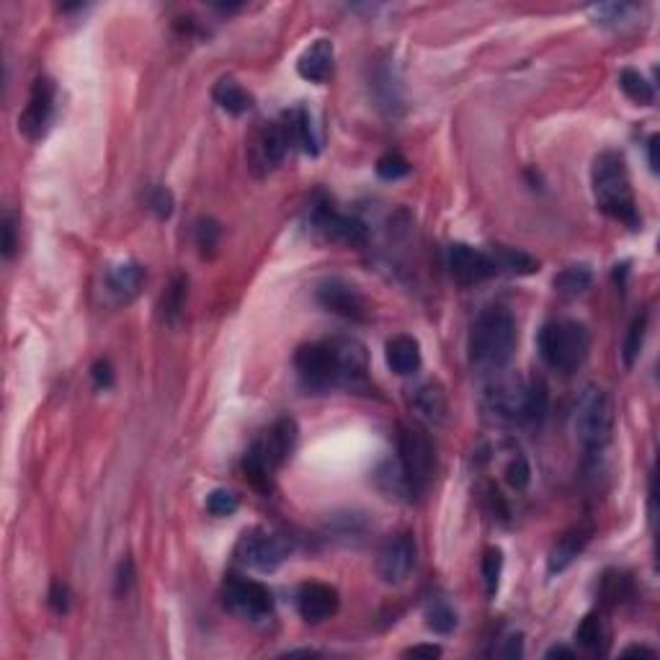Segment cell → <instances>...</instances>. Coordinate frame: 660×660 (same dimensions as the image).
Wrapping results in <instances>:
<instances>
[{"mask_svg":"<svg viewBox=\"0 0 660 660\" xmlns=\"http://www.w3.org/2000/svg\"><path fill=\"white\" fill-rule=\"evenodd\" d=\"M591 183H593V196L596 207L612 220L627 225L630 230L640 227V211L632 191L630 170L624 155L616 150H603L596 155L593 168H591Z\"/></svg>","mask_w":660,"mask_h":660,"instance_id":"1","label":"cell"},{"mask_svg":"<svg viewBox=\"0 0 660 660\" xmlns=\"http://www.w3.org/2000/svg\"><path fill=\"white\" fill-rule=\"evenodd\" d=\"M547 406H550V395L541 379L524 382L519 376H500L485 392L488 413H493L495 418L510 426L541 423V418L547 416Z\"/></svg>","mask_w":660,"mask_h":660,"instance_id":"2","label":"cell"},{"mask_svg":"<svg viewBox=\"0 0 660 660\" xmlns=\"http://www.w3.org/2000/svg\"><path fill=\"white\" fill-rule=\"evenodd\" d=\"M516 351V320L503 307H488L469 333V361L485 372H500Z\"/></svg>","mask_w":660,"mask_h":660,"instance_id":"3","label":"cell"},{"mask_svg":"<svg viewBox=\"0 0 660 660\" xmlns=\"http://www.w3.org/2000/svg\"><path fill=\"white\" fill-rule=\"evenodd\" d=\"M541 361L560 375L578 372L591 354V333L578 320H550L540 330Z\"/></svg>","mask_w":660,"mask_h":660,"instance_id":"4","label":"cell"},{"mask_svg":"<svg viewBox=\"0 0 660 660\" xmlns=\"http://www.w3.org/2000/svg\"><path fill=\"white\" fill-rule=\"evenodd\" d=\"M572 431L581 447L588 451L603 449L614 434V406L606 390L588 385L572 410Z\"/></svg>","mask_w":660,"mask_h":660,"instance_id":"5","label":"cell"},{"mask_svg":"<svg viewBox=\"0 0 660 660\" xmlns=\"http://www.w3.org/2000/svg\"><path fill=\"white\" fill-rule=\"evenodd\" d=\"M397 465L403 469L410 495L426 493L436 472V449L431 438L418 428L403 426L397 434Z\"/></svg>","mask_w":660,"mask_h":660,"instance_id":"6","label":"cell"},{"mask_svg":"<svg viewBox=\"0 0 660 660\" xmlns=\"http://www.w3.org/2000/svg\"><path fill=\"white\" fill-rule=\"evenodd\" d=\"M294 366L302 382L313 390L341 387V351L338 341H320V344L302 345L294 356Z\"/></svg>","mask_w":660,"mask_h":660,"instance_id":"7","label":"cell"},{"mask_svg":"<svg viewBox=\"0 0 660 660\" xmlns=\"http://www.w3.org/2000/svg\"><path fill=\"white\" fill-rule=\"evenodd\" d=\"M292 552V544L279 534H263V531H245L238 541L235 557L242 565L261 572H273Z\"/></svg>","mask_w":660,"mask_h":660,"instance_id":"8","label":"cell"},{"mask_svg":"<svg viewBox=\"0 0 660 660\" xmlns=\"http://www.w3.org/2000/svg\"><path fill=\"white\" fill-rule=\"evenodd\" d=\"M310 222H313V227H315L325 241L345 242V245H364V242L369 241V230H366V225H364L361 220L351 217V214H344V211L333 210V204L325 201V199L313 204Z\"/></svg>","mask_w":660,"mask_h":660,"instance_id":"9","label":"cell"},{"mask_svg":"<svg viewBox=\"0 0 660 660\" xmlns=\"http://www.w3.org/2000/svg\"><path fill=\"white\" fill-rule=\"evenodd\" d=\"M55 98L57 88L52 83V77H36L29 93V104L24 108V114L18 117V129L21 135L29 139H42L49 129V124L55 119Z\"/></svg>","mask_w":660,"mask_h":660,"instance_id":"10","label":"cell"},{"mask_svg":"<svg viewBox=\"0 0 660 660\" xmlns=\"http://www.w3.org/2000/svg\"><path fill=\"white\" fill-rule=\"evenodd\" d=\"M225 599L232 612H238L251 622L266 619L273 612V596L269 588L241 575H230L225 581Z\"/></svg>","mask_w":660,"mask_h":660,"instance_id":"11","label":"cell"},{"mask_svg":"<svg viewBox=\"0 0 660 660\" xmlns=\"http://www.w3.org/2000/svg\"><path fill=\"white\" fill-rule=\"evenodd\" d=\"M416 562H418V550H416L413 534H397L382 547V552L376 557V572L385 583L400 585L416 571Z\"/></svg>","mask_w":660,"mask_h":660,"instance_id":"12","label":"cell"},{"mask_svg":"<svg viewBox=\"0 0 660 660\" xmlns=\"http://www.w3.org/2000/svg\"><path fill=\"white\" fill-rule=\"evenodd\" d=\"M292 148V139L286 135L284 121H269L263 124L251 139V168L258 173H269L276 165H282L286 158V152Z\"/></svg>","mask_w":660,"mask_h":660,"instance_id":"13","label":"cell"},{"mask_svg":"<svg viewBox=\"0 0 660 660\" xmlns=\"http://www.w3.org/2000/svg\"><path fill=\"white\" fill-rule=\"evenodd\" d=\"M447 266H449V273L454 276V282H459V284L465 286L480 284V282H485V279H490V276L498 273L493 255L482 253V251L472 248V245H465V242L449 245V251H447Z\"/></svg>","mask_w":660,"mask_h":660,"instance_id":"14","label":"cell"},{"mask_svg":"<svg viewBox=\"0 0 660 660\" xmlns=\"http://www.w3.org/2000/svg\"><path fill=\"white\" fill-rule=\"evenodd\" d=\"M317 302L333 313V315L344 317V320H354V323H361L366 320V300L361 297V292L354 284H348L344 279H325L323 284H317L315 292Z\"/></svg>","mask_w":660,"mask_h":660,"instance_id":"15","label":"cell"},{"mask_svg":"<svg viewBox=\"0 0 660 660\" xmlns=\"http://www.w3.org/2000/svg\"><path fill=\"white\" fill-rule=\"evenodd\" d=\"M297 438H300L297 420L279 418L276 423H271L269 428L261 434V438L255 441L251 449H253L255 454L273 469V472H276V469L292 457V451L297 447Z\"/></svg>","mask_w":660,"mask_h":660,"instance_id":"16","label":"cell"},{"mask_svg":"<svg viewBox=\"0 0 660 660\" xmlns=\"http://www.w3.org/2000/svg\"><path fill=\"white\" fill-rule=\"evenodd\" d=\"M338 606H341V596H338V591L328 583H304L300 585V591H297V609H300V616L304 622H310V624H320V622H325L330 616L338 612Z\"/></svg>","mask_w":660,"mask_h":660,"instance_id":"17","label":"cell"},{"mask_svg":"<svg viewBox=\"0 0 660 660\" xmlns=\"http://www.w3.org/2000/svg\"><path fill=\"white\" fill-rule=\"evenodd\" d=\"M297 73L310 83H325L333 76V42L317 39L297 60Z\"/></svg>","mask_w":660,"mask_h":660,"instance_id":"18","label":"cell"},{"mask_svg":"<svg viewBox=\"0 0 660 660\" xmlns=\"http://www.w3.org/2000/svg\"><path fill=\"white\" fill-rule=\"evenodd\" d=\"M588 540H591V529H583V526H575L568 534H562V537L557 540L555 547H552L550 557H547V572L557 575V572H562L565 568H571L572 560L585 550Z\"/></svg>","mask_w":660,"mask_h":660,"instance_id":"19","label":"cell"},{"mask_svg":"<svg viewBox=\"0 0 660 660\" xmlns=\"http://www.w3.org/2000/svg\"><path fill=\"white\" fill-rule=\"evenodd\" d=\"M385 356H387V364H390L395 375L410 376L420 369V345L413 335H406V333L387 341Z\"/></svg>","mask_w":660,"mask_h":660,"instance_id":"20","label":"cell"},{"mask_svg":"<svg viewBox=\"0 0 660 660\" xmlns=\"http://www.w3.org/2000/svg\"><path fill=\"white\" fill-rule=\"evenodd\" d=\"M106 284H108V292L121 302L135 300L139 294V289L145 284V269L135 263V261H127V263H119L114 269L106 273Z\"/></svg>","mask_w":660,"mask_h":660,"instance_id":"21","label":"cell"},{"mask_svg":"<svg viewBox=\"0 0 660 660\" xmlns=\"http://www.w3.org/2000/svg\"><path fill=\"white\" fill-rule=\"evenodd\" d=\"M282 121H284L286 135L292 139V145H300L307 155H317L320 152V139H317L315 124H313V117H310L307 108L300 106V108L286 111Z\"/></svg>","mask_w":660,"mask_h":660,"instance_id":"22","label":"cell"},{"mask_svg":"<svg viewBox=\"0 0 660 660\" xmlns=\"http://www.w3.org/2000/svg\"><path fill=\"white\" fill-rule=\"evenodd\" d=\"M211 98H214V104L225 108L227 114H232V117H241V114L253 108L251 93L242 88L235 77H220L211 88Z\"/></svg>","mask_w":660,"mask_h":660,"instance_id":"23","label":"cell"},{"mask_svg":"<svg viewBox=\"0 0 660 660\" xmlns=\"http://www.w3.org/2000/svg\"><path fill=\"white\" fill-rule=\"evenodd\" d=\"M413 407L418 410V416H423L431 423H441L447 418V395L444 390L434 385V382H426L420 385L416 395H413Z\"/></svg>","mask_w":660,"mask_h":660,"instance_id":"24","label":"cell"},{"mask_svg":"<svg viewBox=\"0 0 660 660\" xmlns=\"http://www.w3.org/2000/svg\"><path fill=\"white\" fill-rule=\"evenodd\" d=\"M575 643L588 650V653H606L609 645V627L606 622L601 619V614H588L583 616V622L578 624L575 630Z\"/></svg>","mask_w":660,"mask_h":660,"instance_id":"25","label":"cell"},{"mask_svg":"<svg viewBox=\"0 0 660 660\" xmlns=\"http://www.w3.org/2000/svg\"><path fill=\"white\" fill-rule=\"evenodd\" d=\"M490 255H493L495 269L498 271H509V273H519V276H526V273L540 271L537 258H531V255L524 253V251H516V248L500 245V248H495Z\"/></svg>","mask_w":660,"mask_h":660,"instance_id":"26","label":"cell"},{"mask_svg":"<svg viewBox=\"0 0 660 660\" xmlns=\"http://www.w3.org/2000/svg\"><path fill=\"white\" fill-rule=\"evenodd\" d=\"M593 282V273L588 266H568L555 276V289L562 297H578Z\"/></svg>","mask_w":660,"mask_h":660,"instance_id":"27","label":"cell"},{"mask_svg":"<svg viewBox=\"0 0 660 660\" xmlns=\"http://www.w3.org/2000/svg\"><path fill=\"white\" fill-rule=\"evenodd\" d=\"M242 472H245V480L251 482L255 490L266 495L273 490V469L253 449H248L242 457Z\"/></svg>","mask_w":660,"mask_h":660,"instance_id":"28","label":"cell"},{"mask_svg":"<svg viewBox=\"0 0 660 660\" xmlns=\"http://www.w3.org/2000/svg\"><path fill=\"white\" fill-rule=\"evenodd\" d=\"M619 86H622V90L630 96L634 104L650 106L653 101H655V90H653V83H647L645 76H643V73H637V70H632V67H624V70L619 73Z\"/></svg>","mask_w":660,"mask_h":660,"instance_id":"29","label":"cell"},{"mask_svg":"<svg viewBox=\"0 0 660 660\" xmlns=\"http://www.w3.org/2000/svg\"><path fill=\"white\" fill-rule=\"evenodd\" d=\"M459 619H457V612L451 609L447 601L436 599L426 606V627L436 634H451L457 630Z\"/></svg>","mask_w":660,"mask_h":660,"instance_id":"30","label":"cell"},{"mask_svg":"<svg viewBox=\"0 0 660 660\" xmlns=\"http://www.w3.org/2000/svg\"><path fill=\"white\" fill-rule=\"evenodd\" d=\"M645 335H647V313H640V315L632 320L630 330H627V338H624V345H622V359H624V366H627V369H632L634 361L640 359L643 345H645Z\"/></svg>","mask_w":660,"mask_h":660,"instance_id":"31","label":"cell"},{"mask_svg":"<svg viewBox=\"0 0 660 660\" xmlns=\"http://www.w3.org/2000/svg\"><path fill=\"white\" fill-rule=\"evenodd\" d=\"M500 572H503V552H500L498 547L485 550V555H482V581H485L488 599H495V593H498Z\"/></svg>","mask_w":660,"mask_h":660,"instance_id":"32","label":"cell"},{"mask_svg":"<svg viewBox=\"0 0 660 660\" xmlns=\"http://www.w3.org/2000/svg\"><path fill=\"white\" fill-rule=\"evenodd\" d=\"M630 596V578L622 572H606L601 581V599L609 606H616Z\"/></svg>","mask_w":660,"mask_h":660,"instance_id":"33","label":"cell"},{"mask_svg":"<svg viewBox=\"0 0 660 660\" xmlns=\"http://www.w3.org/2000/svg\"><path fill=\"white\" fill-rule=\"evenodd\" d=\"M410 173V163L400 152H385L376 160V176L382 180H400Z\"/></svg>","mask_w":660,"mask_h":660,"instance_id":"34","label":"cell"},{"mask_svg":"<svg viewBox=\"0 0 660 660\" xmlns=\"http://www.w3.org/2000/svg\"><path fill=\"white\" fill-rule=\"evenodd\" d=\"M503 475H506V482H509L513 490H524L529 480H531V467L526 462L524 454H513L506 467H503Z\"/></svg>","mask_w":660,"mask_h":660,"instance_id":"35","label":"cell"},{"mask_svg":"<svg viewBox=\"0 0 660 660\" xmlns=\"http://www.w3.org/2000/svg\"><path fill=\"white\" fill-rule=\"evenodd\" d=\"M241 506V498L232 493V490H227V488H217V490H211L207 495V510H210L211 516H232L235 510Z\"/></svg>","mask_w":660,"mask_h":660,"instance_id":"36","label":"cell"},{"mask_svg":"<svg viewBox=\"0 0 660 660\" xmlns=\"http://www.w3.org/2000/svg\"><path fill=\"white\" fill-rule=\"evenodd\" d=\"M632 11H634V5H627V3H603V5H593V8H591V14L596 15V21L603 24V26L622 24Z\"/></svg>","mask_w":660,"mask_h":660,"instance_id":"37","label":"cell"},{"mask_svg":"<svg viewBox=\"0 0 660 660\" xmlns=\"http://www.w3.org/2000/svg\"><path fill=\"white\" fill-rule=\"evenodd\" d=\"M196 242H199L201 253H211V251L217 248V242H220V225H217L214 220H210V217H207V220H199V222H196Z\"/></svg>","mask_w":660,"mask_h":660,"instance_id":"38","label":"cell"},{"mask_svg":"<svg viewBox=\"0 0 660 660\" xmlns=\"http://www.w3.org/2000/svg\"><path fill=\"white\" fill-rule=\"evenodd\" d=\"M148 204H150L152 214L158 217V220H168L170 214H173V207H176V201H173V194L165 189V186H155L148 196Z\"/></svg>","mask_w":660,"mask_h":660,"instance_id":"39","label":"cell"},{"mask_svg":"<svg viewBox=\"0 0 660 660\" xmlns=\"http://www.w3.org/2000/svg\"><path fill=\"white\" fill-rule=\"evenodd\" d=\"M70 603H73L70 585L65 583V581H52V585H49V606H52V612L67 614V612H70Z\"/></svg>","mask_w":660,"mask_h":660,"instance_id":"40","label":"cell"},{"mask_svg":"<svg viewBox=\"0 0 660 660\" xmlns=\"http://www.w3.org/2000/svg\"><path fill=\"white\" fill-rule=\"evenodd\" d=\"M183 292H186V279H176L173 286L165 292V300H163V313L168 317L170 315H179L180 313V304H183Z\"/></svg>","mask_w":660,"mask_h":660,"instance_id":"41","label":"cell"},{"mask_svg":"<svg viewBox=\"0 0 660 660\" xmlns=\"http://www.w3.org/2000/svg\"><path fill=\"white\" fill-rule=\"evenodd\" d=\"M90 376H93V385H96L98 390L114 387V366L106 359H98L90 366Z\"/></svg>","mask_w":660,"mask_h":660,"instance_id":"42","label":"cell"},{"mask_svg":"<svg viewBox=\"0 0 660 660\" xmlns=\"http://www.w3.org/2000/svg\"><path fill=\"white\" fill-rule=\"evenodd\" d=\"M495 655L498 658H521L524 655V634L521 632H516V634H509L506 640H503V647H498L495 650Z\"/></svg>","mask_w":660,"mask_h":660,"instance_id":"43","label":"cell"},{"mask_svg":"<svg viewBox=\"0 0 660 660\" xmlns=\"http://www.w3.org/2000/svg\"><path fill=\"white\" fill-rule=\"evenodd\" d=\"M0 230H3V255L11 258L15 251V222L11 214L3 217V227H0Z\"/></svg>","mask_w":660,"mask_h":660,"instance_id":"44","label":"cell"},{"mask_svg":"<svg viewBox=\"0 0 660 660\" xmlns=\"http://www.w3.org/2000/svg\"><path fill=\"white\" fill-rule=\"evenodd\" d=\"M407 658H428L434 660L441 655V647L438 645H413L410 650H406Z\"/></svg>","mask_w":660,"mask_h":660,"instance_id":"45","label":"cell"},{"mask_svg":"<svg viewBox=\"0 0 660 660\" xmlns=\"http://www.w3.org/2000/svg\"><path fill=\"white\" fill-rule=\"evenodd\" d=\"M132 578H135V572H132V562L127 560L124 565H121V571H119V581H117V591H129V585H132Z\"/></svg>","mask_w":660,"mask_h":660,"instance_id":"46","label":"cell"},{"mask_svg":"<svg viewBox=\"0 0 660 660\" xmlns=\"http://www.w3.org/2000/svg\"><path fill=\"white\" fill-rule=\"evenodd\" d=\"M647 160H650V170L658 173V135H653L647 139Z\"/></svg>","mask_w":660,"mask_h":660,"instance_id":"47","label":"cell"},{"mask_svg":"<svg viewBox=\"0 0 660 660\" xmlns=\"http://www.w3.org/2000/svg\"><path fill=\"white\" fill-rule=\"evenodd\" d=\"M547 658H575V650L568 645H552L547 650Z\"/></svg>","mask_w":660,"mask_h":660,"instance_id":"48","label":"cell"},{"mask_svg":"<svg viewBox=\"0 0 660 660\" xmlns=\"http://www.w3.org/2000/svg\"><path fill=\"white\" fill-rule=\"evenodd\" d=\"M622 655H647V658H655V650L645 645H630L622 650Z\"/></svg>","mask_w":660,"mask_h":660,"instance_id":"49","label":"cell"}]
</instances>
